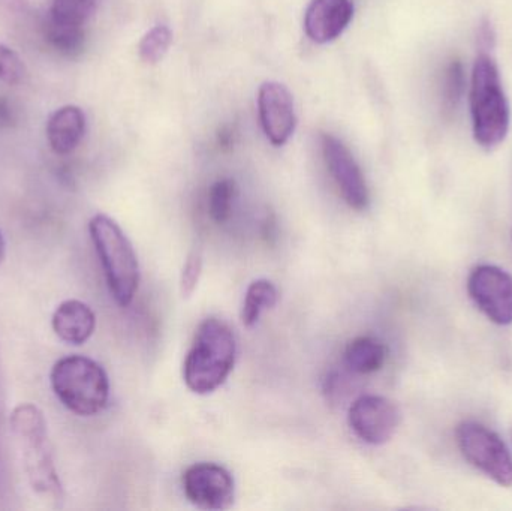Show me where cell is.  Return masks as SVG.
<instances>
[{"label": "cell", "instance_id": "6da1fadb", "mask_svg": "<svg viewBox=\"0 0 512 511\" xmlns=\"http://www.w3.org/2000/svg\"><path fill=\"white\" fill-rule=\"evenodd\" d=\"M469 104L475 141L486 150L501 146L510 132V104L502 86L498 63L487 51H481L475 59Z\"/></svg>", "mask_w": 512, "mask_h": 511}, {"label": "cell", "instance_id": "7a4b0ae2", "mask_svg": "<svg viewBox=\"0 0 512 511\" xmlns=\"http://www.w3.org/2000/svg\"><path fill=\"white\" fill-rule=\"evenodd\" d=\"M236 356V336L231 327L218 318H207L198 327L183 365L186 386L197 395L215 392L233 372Z\"/></svg>", "mask_w": 512, "mask_h": 511}, {"label": "cell", "instance_id": "3957f363", "mask_svg": "<svg viewBox=\"0 0 512 511\" xmlns=\"http://www.w3.org/2000/svg\"><path fill=\"white\" fill-rule=\"evenodd\" d=\"M9 423L33 491L45 500L59 504L63 489L54 467L44 414L36 405L21 404L12 411Z\"/></svg>", "mask_w": 512, "mask_h": 511}, {"label": "cell", "instance_id": "277c9868", "mask_svg": "<svg viewBox=\"0 0 512 511\" xmlns=\"http://www.w3.org/2000/svg\"><path fill=\"white\" fill-rule=\"evenodd\" d=\"M90 237L98 252L107 279L108 290L117 305H131L140 285L137 255L122 228L110 216H93L89 224Z\"/></svg>", "mask_w": 512, "mask_h": 511}, {"label": "cell", "instance_id": "5b68a950", "mask_svg": "<svg viewBox=\"0 0 512 511\" xmlns=\"http://www.w3.org/2000/svg\"><path fill=\"white\" fill-rule=\"evenodd\" d=\"M50 380L54 395L77 416H96L107 407L110 398L107 372L89 357H63L51 369Z\"/></svg>", "mask_w": 512, "mask_h": 511}, {"label": "cell", "instance_id": "8992f818", "mask_svg": "<svg viewBox=\"0 0 512 511\" xmlns=\"http://www.w3.org/2000/svg\"><path fill=\"white\" fill-rule=\"evenodd\" d=\"M460 452L469 464L504 488L512 485V456L496 432L477 422L460 423L456 431Z\"/></svg>", "mask_w": 512, "mask_h": 511}, {"label": "cell", "instance_id": "52a82bcc", "mask_svg": "<svg viewBox=\"0 0 512 511\" xmlns=\"http://www.w3.org/2000/svg\"><path fill=\"white\" fill-rule=\"evenodd\" d=\"M468 291L477 308L498 326L512 324V276L498 266L481 264L472 270Z\"/></svg>", "mask_w": 512, "mask_h": 511}, {"label": "cell", "instance_id": "ba28073f", "mask_svg": "<svg viewBox=\"0 0 512 511\" xmlns=\"http://www.w3.org/2000/svg\"><path fill=\"white\" fill-rule=\"evenodd\" d=\"M400 420L399 407L384 396H361L349 408V426L370 446L387 444L399 429Z\"/></svg>", "mask_w": 512, "mask_h": 511}, {"label": "cell", "instance_id": "9c48e42d", "mask_svg": "<svg viewBox=\"0 0 512 511\" xmlns=\"http://www.w3.org/2000/svg\"><path fill=\"white\" fill-rule=\"evenodd\" d=\"M186 498L198 509L227 510L233 506L236 485L230 471L218 464H195L183 474Z\"/></svg>", "mask_w": 512, "mask_h": 511}, {"label": "cell", "instance_id": "30bf717a", "mask_svg": "<svg viewBox=\"0 0 512 511\" xmlns=\"http://www.w3.org/2000/svg\"><path fill=\"white\" fill-rule=\"evenodd\" d=\"M321 140L325 164L343 200L351 209L366 210L370 203L369 188L351 150L334 135L324 134Z\"/></svg>", "mask_w": 512, "mask_h": 511}, {"label": "cell", "instance_id": "8fae6325", "mask_svg": "<svg viewBox=\"0 0 512 511\" xmlns=\"http://www.w3.org/2000/svg\"><path fill=\"white\" fill-rule=\"evenodd\" d=\"M259 120L265 137L273 146L288 143L297 126L291 92L277 81H265L258 92Z\"/></svg>", "mask_w": 512, "mask_h": 511}, {"label": "cell", "instance_id": "7c38bea8", "mask_svg": "<svg viewBox=\"0 0 512 511\" xmlns=\"http://www.w3.org/2000/svg\"><path fill=\"white\" fill-rule=\"evenodd\" d=\"M96 0H53L48 11L50 36L57 47L77 50L84 39V26L95 12Z\"/></svg>", "mask_w": 512, "mask_h": 511}, {"label": "cell", "instance_id": "4fadbf2b", "mask_svg": "<svg viewBox=\"0 0 512 511\" xmlns=\"http://www.w3.org/2000/svg\"><path fill=\"white\" fill-rule=\"evenodd\" d=\"M354 17L351 0H312L304 12V30L316 44L339 38Z\"/></svg>", "mask_w": 512, "mask_h": 511}, {"label": "cell", "instance_id": "5bb4252c", "mask_svg": "<svg viewBox=\"0 0 512 511\" xmlns=\"http://www.w3.org/2000/svg\"><path fill=\"white\" fill-rule=\"evenodd\" d=\"M48 144L57 155H69L80 146L86 134V116L77 105H65L50 114L47 120Z\"/></svg>", "mask_w": 512, "mask_h": 511}, {"label": "cell", "instance_id": "9a60e30c", "mask_svg": "<svg viewBox=\"0 0 512 511\" xmlns=\"http://www.w3.org/2000/svg\"><path fill=\"white\" fill-rule=\"evenodd\" d=\"M51 324L56 335L66 344L83 345L95 332V312L80 300H66L54 311Z\"/></svg>", "mask_w": 512, "mask_h": 511}, {"label": "cell", "instance_id": "2e32d148", "mask_svg": "<svg viewBox=\"0 0 512 511\" xmlns=\"http://www.w3.org/2000/svg\"><path fill=\"white\" fill-rule=\"evenodd\" d=\"M387 360V347L378 339L361 336L349 342L345 350V363L352 372L369 375L378 372Z\"/></svg>", "mask_w": 512, "mask_h": 511}, {"label": "cell", "instance_id": "e0dca14e", "mask_svg": "<svg viewBox=\"0 0 512 511\" xmlns=\"http://www.w3.org/2000/svg\"><path fill=\"white\" fill-rule=\"evenodd\" d=\"M277 300H279V293H277V288L274 287L273 282L268 281V279H256L249 285L245 300H243V324L246 327L255 326L262 312L265 309L274 308Z\"/></svg>", "mask_w": 512, "mask_h": 511}, {"label": "cell", "instance_id": "ac0fdd59", "mask_svg": "<svg viewBox=\"0 0 512 511\" xmlns=\"http://www.w3.org/2000/svg\"><path fill=\"white\" fill-rule=\"evenodd\" d=\"M237 197V186L233 179H221L210 188L209 213L216 224L222 225L230 221L233 215L234 201Z\"/></svg>", "mask_w": 512, "mask_h": 511}, {"label": "cell", "instance_id": "d6986e66", "mask_svg": "<svg viewBox=\"0 0 512 511\" xmlns=\"http://www.w3.org/2000/svg\"><path fill=\"white\" fill-rule=\"evenodd\" d=\"M171 41H173V33L167 26L153 27L143 36L140 47H138L141 60L150 65L161 62L165 54L168 53Z\"/></svg>", "mask_w": 512, "mask_h": 511}, {"label": "cell", "instance_id": "ffe728a7", "mask_svg": "<svg viewBox=\"0 0 512 511\" xmlns=\"http://www.w3.org/2000/svg\"><path fill=\"white\" fill-rule=\"evenodd\" d=\"M466 75L462 60L453 59L445 69L444 77V110L453 114L462 101L465 93Z\"/></svg>", "mask_w": 512, "mask_h": 511}, {"label": "cell", "instance_id": "44dd1931", "mask_svg": "<svg viewBox=\"0 0 512 511\" xmlns=\"http://www.w3.org/2000/svg\"><path fill=\"white\" fill-rule=\"evenodd\" d=\"M26 77V66L21 57L8 45L0 42V81L9 86L20 84Z\"/></svg>", "mask_w": 512, "mask_h": 511}, {"label": "cell", "instance_id": "7402d4cb", "mask_svg": "<svg viewBox=\"0 0 512 511\" xmlns=\"http://www.w3.org/2000/svg\"><path fill=\"white\" fill-rule=\"evenodd\" d=\"M201 270H203V258L200 251H194L186 260L182 273V294L183 297H191L197 290L198 281H200Z\"/></svg>", "mask_w": 512, "mask_h": 511}, {"label": "cell", "instance_id": "603a6c76", "mask_svg": "<svg viewBox=\"0 0 512 511\" xmlns=\"http://www.w3.org/2000/svg\"><path fill=\"white\" fill-rule=\"evenodd\" d=\"M495 30H493L492 24L489 21H484L481 24L480 30H478V41H480L481 51H489L495 47Z\"/></svg>", "mask_w": 512, "mask_h": 511}, {"label": "cell", "instance_id": "cb8c5ba5", "mask_svg": "<svg viewBox=\"0 0 512 511\" xmlns=\"http://www.w3.org/2000/svg\"><path fill=\"white\" fill-rule=\"evenodd\" d=\"M5 239H3L2 231H0V263H2L3 258H5Z\"/></svg>", "mask_w": 512, "mask_h": 511}]
</instances>
